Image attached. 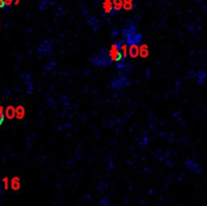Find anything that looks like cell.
Instances as JSON below:
<instances>
[{"label": "cell", "instance_id": "obj_3", "mask_svg": "<svg viewBox=\"0 0 207 206\" xmlns=\"http://www.w3.org/2000/svg\"><path fill=\"white\" fill-rule=\"evenodd\" d=\"M10 185H11V188L12 190L14 191H18L20 189V180L18 177H13L11 179V182H10Z\"/></svg>", "mask_w": 207, "mask_h": 206}, {"label": "cell", "instance_id": "obj_2", "mask_svg": "<svg viewBox=\"0 0 207 206\" xmlns=\"http://www.w3.org/2000/svg\"><path fill=\"white\" fill-rule=\"evenodd\" d=\"M128 54L131 58H136L139 56V47L136 44L131 45L128 49Z\"/></svg>", "mask_w": 207, "mask_h": 206}, {"label": "cell", "instance_id": "obj_15", "mask_svg": "<svg viewBox=\"0 0 207 206\" xmlns=\"http://www.w3.org/2000/svg\"><path fill=\"white\" fill-rule=\"evenodd\" d=\"M19 1H20V0H16V1H15V5H17V4L19 3Z\"/></svg>", "mask_w": 207, "mask_h": 206}, {"label": "cell", "instance_id": "obj_7", "mask_svg": "<svg viewBox=\"0 0 207 206\" xmlns=\"http://www.w3.org/2000/svg\"><path fill=\"white\" fill-rule=\"evenodd\" d=\"M139 56H140V57L143 58H146L149 56V48L146 45H143L140 47V48H139Z\"/></svg>", "mask_w": 207, "mask_h": 206}, {"label": "cell", "instance_id": "obj_10", "mask_svg": "<svg viewBox=\"0 0 207 206\" xmlns=\"http://www.w3.org/2000/svg\"><path fill=\"white\" fill-rule=\"evenodd\" d=\"M127 53H128V50H127L126 45H123V46L120 47V54H121V57H122L123 59L126 58Z\"/></svg>", "mask_w": 207, "mask_h": 206}, {"label": "cell", "instance_id": "obj_1", "mask_svg": "<svg viewBox=\"0 0 207 206\" xmlns=\"http://www.w3.org/2000/svg\"><path fill=\"white\" fill-rule=\"evenodd\" d=\"M109 57L112 61L118 62L121 59V54H120V47L117 44H113L109 50Z\"/></svg>", "mask_w": 207, "mask_h": 206}, {"label": "cell", "instance_id": "obj_4", "mask_svg": "<svg viewBox=\"0 0 207 206\" xmlns=\"http://www.w3.org/2000/svg\"><path fill=\"white\" fill-rule=\"evenodd\" d=\"M5 115L8 119H12L15 117V108L13 106H7L5 109Z\"/></svg>", "mask_w": 207, "mask_h": 206}, {"label": "cell", "instance_id": "obj_6", "mask_svg": "<svg viewBox=\"0 0 207 206\" xmlns=\"http://www.w3.org/2000/svg\"><path fill=\"white\" fill-rule=\"evenodd\" d=\"M103 9H104L105 13H107V14L111 13L112 9H113L111 0H104V2H103Z\"/></svg>", "mask_w": 207, "mask_h": 206}, {"label": "cell", "instance_id": "obj_12", "mask_svg": "<svg viewBox=\"0 0 207 206\" xmlns=\"http://www.w3.org/2000/svg\"><path fill=\"white\" fill-rule=\"evenodd\" d=\"M12 1H13V0H3V3H4V5L9 6V5H11Z\"/></svg>", "mask_w": 207, "mask_h": 206}, {"label": "cell", "instance_id": "obj_14", "mask_svg": "<svg viewBox=\"0 0 207 206\" xmlns=\"http://www.w3.org/2000/svg\"><path fill=\"white\" fill-rule=\"evenodd\" d=\"M4 6V3H3V0H0V8Z\"/></svg>", "mask_w": 207, "mask_h": 206}, {"label": "cell", "instance_id": "obj_16", "mask_svg": "<svg viewBox=\"0 0 207 206\" xmlns=\"http://www.w3.org/2000/svg\"><path fill=\"white\" fill-rule=\"evenodd\" d=\"M0 29H1V23H0Z\"/></svg>", "mask_w": 207, "mask_h": 206}, {"label": "cell", "instance_id": "obj_13", "mask_svg": "<svg viewBox=\"0 0 207 206\" xmlns=\"http://www.w3.org/2000/svg\"><path fill=\"white\" fill-rule=\"evenodd\" d=\"M3 118H4V116H3V112H1V111H0V124H1V123L3 122Z\"/></svg>", "mask_w": 207, "mask_h": 206}, {"label": "cell", "instance_id": "obj_9", "mask_svg": "<svg viewBox=\"0 0 207 206\" xmlns=\"http://www.w3.org/2000/svg\"><path fill=\"white\" fill-rule=\"evenodd\" d=\"M122 7L126 10H131L132 9V0H122Z\"/></svg>", "mask_w": 207, "mask_h": 206}, {"label": "cell", "instance_id": "obj_8", "mask_svg": "<svg viewBox=\"0 0 207 206\" xmlns=\"http://www.w3.org/2000/svg\"><path fill=\"white\" fill-rule=\"evenodd\" d=\"M112 7L116 11L120 10L122 8V0H113L112 1Z\"/></svg>", "mask_w": 207, "mask_h": 206}, {"label": "cell", "instance_id": "obj_11", "mask_svg": "<svg viewBox=\"0 0 207 206\" xmlns=\"http://www.w3.org/2000/svg\"><path fill=\"white\" fill-rule=\"evenodd\" d=\"M2 182H3L4 189H5V190H7V189H8V186H9V181H8V178H7V177L3 178V179H2Z\"/></svg>", "mask_w": 207, "mask_h": 206}, {"label": "cell", "instance_id": "obj_5", "mask_svg": "<svg viewBox=\"0 0 207 206\" xmlns=\"http://www.w3.org/2000/svg\"><path fill=\"white\" fill-rule=\"evenodd\" d=\"M25 115V109L23 106H17L15 108V116L17 119H22Z\"/></svg>", "mask_w": 207, "mask_h": 206}]
</instances>
